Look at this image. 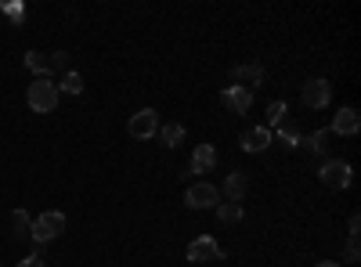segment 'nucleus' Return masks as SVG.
I'll return each instance as SVG.
<instances>
[{
	"label": "nucleus",
	"mask_w": 361,
	"mask_h": 267,
	"mask_svg": "<svg viewBox=\"0 0 361 267\" xmlns=\"http://www.w3.org/2000/svg\"><path fill=\"white\" fill-rule=\"evenodd\" d=\"M267 145H271V130H267V127H249V130L242 134V141H239V148L249 152V155L267 152Z\"/></svg>",
	"instance_id": "obj_12"
},
{
	"label": "nucleus",
	"mask_w": 361,
	"mask_h": 267,
	"mask_svg": "<svg viewBox=\"0 0 361 267\" xmlns=\"http://www.w3.org/2000/svg\"><path fill=\"white\" fill-rule=\"evenodd\" d=\"M18 267H47V260H44V245H36V253H33V257L18 260Z\"/></svg>",
	"instance_id": "obj_23"
},
{
	"label": "nucleus",
	"mask_w": 361,
	"mask_h": 267,
	"mask_svg": "<svg viewBox=\"0 0 361 267\" xmlns=\"http://www.w3.org/2000/svg\"><path fill=\"white\" fill-rule=\"evenodd\" d=\"M221 202V188L217 184H209V181H196V184H188V192H184V206H192V210H214Z\"/></svg>",
	"instance_id": "obj_4"
},
{
	"label": "nucleus",
	"mask_w": 361,
	"mask_h": 267,
	"mask_svg": "<svg viewBox=\"0 0 361 267\" xmlns=\"http://www.w3.org/2000/svg\"><path fill=\"white\" fill-rule=\"evenodd\" d=\"M61 231H66V213H58V210H47V213H40L33 220V228H29V238L36 245H47L54 238H61Z\"/></svg>",
	"instance_id": "obj_2"
},
{
	"label": "nucleus",
	"mask_w": 361,
	"mask_h": 267,
	"mask_svg": "<svg viewBox=\"0 0 361 267\" xmlns=\"http://www.w3.org/2000/svg\"><path fill=\"white\" fill-rule=\"evenodd\" d=\"M58 87H54V79L51 76H40V79H33L29 84V91H26V105L33 109V112H40V116H47V112H54L58 109Z\"/></svg>",
	"instance_id": "obj_1"
},
{
	"label": "nucleus",
	"mask_w": 361,
	"mask_h": 267,
	"mask_svg": "<svg viewBox=\"0 0 361 267\" xmlns=\"http://www.w3.org/2000/svg\"><path fill=\"white\" fill-rule=\"evenodd\" d=\"M54 87H58V94H83V76H80V73H73V69H66Z\"/></svg>",
	"instance_id": "obj_18"
},
{
	"label": "nucleus",
	"mask_w": 361,
	"mask_h": 267,
	"mask_svg": "<svg viewBox=\"0 0 361 267\" xmlns=\"http://www.w3.org/2000/svg\"><path fill=\"white\" fill-rule=\"evenodd\" d=\"M300 101H304L307 109H325L329 101H332V84H329V79H322V76L307 79L304 91H300Z\"/></svg>",
	"instance_id": "obj_7"
},
{
	"label": "nucleus",
	"mask_w": 361,
	"mask_h": 267,
	"mask_svg": "<svg viewBox=\"0 0 361 267\" xmlns=\"http://www.w3.org/2000/svg\"><path fill=\"white\" fill-rule=\"evenodd\" d=\"M264 66H260V61H242V66H235V69H231V84H235V87H246V91H253V94H257V87L264 84Z\"/></svg>",
	"instance_id": "obj_8"
},
{
	"label": "nucleus",
	"mask_w": 361,
	"mask_h": 267,
	"mask_svg": "<svg viewBox=\"0 0 361 267\" xmlns=\"http://www.w3.org/2000/svg\"><path fill=\"white\" fill-rule=\"evenodd\" d=\"M318 181H322L325 188H332V192H344V188H351L354 170H351L347 159H325L322 170H318Z\"/></svg>",
	"instance_id": "obj_3"
},
{
	"label": "nucleus",
	"mask_w": 361,
	"mask_h": 267,
	"mask_svg": "<svg viewBox=\"0 0 361 267\" xmlns=\"http://www.w3.org/2000/svg\"><path fill=\"white\" fill-rule=\"evenodd\" d=\"M246 192H249V177L242 170H231L224 177V202H242Z\"/></svg>",
	"instance_id": "obj_13"
},
{
	"label": "nucleus",
	"mask_w": 361,
	"mask_h": 267,
	"mask_svg": "<svg viewBox=\"0 0 361 267\" xmlns=\"http://www.w3.org/2000/svg\"><path fill=\"white\" fill-rule=\"evenodd\" d=\"M361 130V116H358V109H351V105H344L336 116H332V127H329V134H344V137H354Z\"/></svg>",
	"instance_id": "obj_10"
},
{
	"label": "nucleus",
	"mask_w": 361,
	"mask_h": 267,
	"mask_svg": "<svg viewBox=\"0 0 361 267\" xmlns=\"http://www.w3.org/2000/svg\"><path fill=\"white\" fill-rule=\"evenodd\" d=\"M314 267H339L336 260H322V264H314Z\"/></svg>",
	"instance_id": "obj_27"
},
{
	"label": "nucleus",
	"mask_w": 361,
	"mask_h": 267,
	"mask_svg": "<svg viewBox=\"0 0 361 267\" xmlns=\"http://www.w3.org/2000/svg\"><path fill=\"white\" fill-rule=\"evenodd\" d=\"M188 167H192V174H209V170L217 167V148H214V145H196L192 162H188Z\"/></svg>",
	"instance_id": "obj_14"
},
{
	"label": "nucleus",
	"mask_w": 361,
	"mask_h": 267,
	"mask_svg": "<svg viewBox=\"0 0 361 267\" xmlns=\"http://www.w3.org/2000/svg\"><path fill=\"white\" fill-rule=\"evenodd\" d=\"M66 66H69V54H66V51H54V54H51V69L66 73Z\"/></svg>",
	"instance_id": "obj_25"
},
{
	"label": "nucleus",
	"mask_w": 361,
	"mask_h": 267,
	"mask_svg": "<svg viewBox=\"0 0 361 267\" xmlns=\"http://www.w3.org/2000/svg\"><path fill=\"white\" fill-rule=\"evenodd\" d=\"M184 257L192 260V264H214V260H224V250H221V245L209 238V235H199V238L188 242Z\"/></svg>",
	"instance_id": "obj_5"
},
{
	"label": "nucleus",
	"mask_w": 361,
	"mask_h": 267,
	"mask_svg": "<svg viewBox=\"0 0 361 267\" xmlns=\"http://www.w3.org/2000/svg\"><path fill=\"white\" fill-rule=\"evenodd\" d=\"M184 134H188V130H184V123H166V127H159V134H156V137L163 141L166 148H177L181 141H184Z\"/></svg>",
	"instance_id": "obj_16"
},
{
	"label": "nucleus",
	"mask_w": 361,
	"mask_h": 267,
	"mask_svg": "<svg viewBox=\"0 0 361 267\" xmlns=\"http://www.w3.org/2000/svg\"><path fill=\"white\" fill-rule=\"evenodd\" d=\"M26 69L40 79V76H51V54L44 51H26Z\"/></svg>",
	"instance_id": "obj_15"
},
{
	"label": "nucleus",
	"mask_w": 361,
	"mask_h": 267,
	"mask_svg": "<svg viewBox=\"0 0 361 267\" xmlns=\"http://www.w3.org/2000/svg\"><path fill=\"white\" fill-rule=\"evenodd\" d=\"M286 116H289V105H286V101H271V105H267V130H274Z\"/></svg>",
	"instance_id": "obj_22"
},
{
	"label": "nucleus",
	"mask_w": 361,
	"mask_h": 267,
	"mask_svg": "<svg viewBox=\"0 0 361 267\" xmlns=\"http://www.w3.org/2000/svg\"><path fill=\"white\" fill-rule=\"evenodd\" d=\"M221 101H224V109H231L235 116H246L249 112V105H253V91H246V87H224L221 91Z\"/></svg>",
	"instance_id": "obj_9"
},
{
	"label": "nucleus",
	"mask_w": 361,
	"mask_h": 267,
	"mask_svg": "<svg viewBox=\"0 0 361 267\" xmlns=\"http://www.w3.org/2000/svg\"><path fill=\"white\" fill-rule=\"evenodd\" d=\"M300 145H304L311 155H325V152H329V130H314L311 137H300Z\"/></svg>",
	"instance_id": "obj_17"
},
{
	"label": "nucleus",
	"mask_w": 361,
	"mask_h": 267,
	"mask_svg": "<svg viewBox=\"0 0 361 267\" xmlns=\"http://www.w3.org/2000/svg\"><path fill=\"white\" fill-rule=\"evenodd\" d=\"M29 228H33V217L26 210H15L11 213V238H29Z\"/></svg>",
	"instance_id": "obj_20"
},
{
	"label": "nucleus",
	"mask_w": 361,
	"mask_h": 267,
	"mask_svg": "<svg viewBox=\"0 0 361 267\" xmlns=\"http://www.w3.org/2000/svg\"><path fill=\"white\" fill-rule=\"evenodd\" d=\"M344 260H351V264L361 260V242H358V238H347V245H344Z\"/></svg>",
	"instance_id": "obj_24"
},
{
	"label": "nucleus",
	"mask_w": 361,
	"mask_h": 267,
	"mask_svg": "<svg viewBox=\"0 0 361 267\" xmlns=\"http://www.w3.org/2000/svg\"><path fill=\"white\" fill-rule=\"evenodd\" d=\"M347 231H351V238H358V235H361V213H351V220H347Z\"/></svg>",
	"instance_id": "obj_26"
},
{
	"label": "nucleus",
	"mask_w": 361,
	"mask_h": 267,
	"mask_svg": "<svg viewBox=\"0 0 361 267\" xmlns=\"http://www.w3.org/2000/svg\"><path fill=\"white\" fill-rule=\"evenodd\" d=\"M126 130H131V137H138V141L156 137L159 134V112L156 109H138L131 116V123H126Z\"/></svg>",
	"instance_id": "obj_6"
},
{
	"label": "nucleus",
	"mask_w": 361,
	"mask_h": 267,
	"mask_svg": "<svg viewBox=\"0 0 361 267\" xmlns=\"http://www.w3.org/2000/svg\"><path fill=\"white\" fill-rule=\"evenodd\" d=\"M0 11L11 18V26H22L26 22V4H22V0H8V4H0Z\"/></svg>",
	"instance_id": "obj_21"
},
{
	"label": "nucleus",
	"mask_w": 361,
	"mask_h": 267,
	"mask_svg": "<svg viewBox=\"0 0 361 267\" xmlns=\"http://www.w3.org/2000/svg\"><path fill=\"white\" fill-rule=\"evenodd\" d=\"M214 213H217L221 224H239L242 220V202H217Z\"/></svg>",
	"instance_id": "obj_19"
},
{
	"label": "nucleus",
	"mask_w": 361,
	"mask_h": 267,
	"mask_svg": "<svg viewBox=\"0 0 361 267\" xmlns=\"http://www.w3.org/2000/svg\"><path fill=\"white\" fill-rule=\"evenodd\" d=\"M271 141H274V145H282L286 152H293V148H300V127H296L293 119H282L279 127L271 130Z\"/></svg>",
	"instance_id": "obj_11"
}]
</instances>
